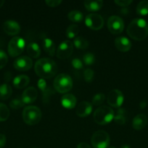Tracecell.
Segmentation results:
<instances>
[{"label": "cell", "mask_w": 148, "mask_h": 148, "mask_svg": "<svg viewBox=\"0 0 148 148\" xmlns=\"http://www.w3.org/2000/svg\"><path fill=\"white\" fill-rule=\"evenodd\" d=\"M35 72L41 79H50L57 72V65L52 59L42 58L36 62Z\"/></svg>", "instance_id": "6da1fadb"}, {"label": "cell", "mask_w": 148, "mask_h": 148, "mask_svg": "<svg viewBox=\"0 0 148 148\" xmlns=\"http://www.w3.org/2000/svg\"><path fill=\"white\" fill-rule=\"evenodd\" d=\"M127 33L135 40H142L148 36V24L144 19L136 18L129 23Z\"/></svg>", "instance_id": "7a4b0ae2"}, {"label": "cell", "mask_w": 148, "mask_h": 148, "mask_svg": "<svg viewBox=\"0 0 148 148\" xmlns=\"http://www.w3.org/2000/svg\"><path fill=\"white\" fill-rule=\"evenodd\" d=\"M94 120L100 125L109 124L114 119V111L107 106H102L97 108L94 113Z\"/></svg>", "instance_id": "3957f363"}, {"label": "cell", "mask_w": 148, "mask_h": 148, "mask_svg": "<svg viewBox=\"0 0 148 148\" xmlns=\"http://www.w3.org/2000/svg\"><path fill=\"white\" fill-rule=\"evenodd\" d=\"M41 111L40 108L34 106L26 107L23 111V119L28 125H36L41 119Z\"/></svg>", "instance_id": "277c9868"}, {"label": "cell", "mask_w": 148, "mask_h": 148, "mask_svg": "<svg viewBox=\"0 0 148 148\" xmlns=\"http://www.w3.org/2000/svg\"><path fill=\"white\" fill-rule=\"evenodd\" d=\"M73 79L67 74H59L54 80V88L59 93H66L73 88Z\"/></svg>", "instance_id": "5b68a950"}, {"label": "cell", "mask_w": 148, "mask_h": 148, "mask_svg": "<svg viewBox=\"0 0 148 148\" xmlns=\"http://www.w3.org/2000/svg\"><path fill=\"white\" fill-rule=\"evenodd\" d=\"M110 141L108 133L103 130L95 132L91 138V143L94 148H108Z\"/></svg>", "instance_id": "8992f818"}, {"label": "cell", "mask_w": 148, "mask_h": 148, "mask_svg": "<svg viewBox=\"0 0 148 148\" xmlns=\"http://www.w3.org/2000/svg\"><path fill=\"white\" fill-rule=\"evenodd\" d=\"M26 42L24 39L15 36L10 40L8 43V53L12 57H16L21 54L24 51Z\"/></svg>", "instance_id": "52a82bcc"}, {"label": "cell", "mask_w": 148, "mask_h": 148, "mask_svg": "<svg viewBox=\"0 0 148 148\" xmlns=\"http://www.w3.org/2000/svg\"><path fill=\"white\" fill-rule=\"evenodd\" d=\"M85 24L89 28L94 30H99L104 25V20L100 14L97 13H91L86 15L85 18Z\"/></svg>", "instance_id": "ba28073f"}, {"label": "cell", "mask_w": 148, "mask_h": 148, "mask_svg": "<svg viewBox=\"0 0 148 148\" xmlns=\"http://www.w3.org/2000/svg\"><path fill=\"white\" fill-rule=\"evenodd\" d=\"M107 28L110 33L114 35L122 33L124 29L123 20L118 16H111L107 20Z\"/></svg>", "instance_id": "9c48e42d"}, {"label": "cell", "mask_w": 148, "mask_h": 148, "mask_svg": "<svg viewBox=\"0 0 148 148\" xmlns=\"http://www.w3.org/2000/svg\"><path fill=\"white\" fill-rule=\"evenodd\" d=\"M73 43L71 40H65L59 45L57 50V56L59 59H66L72 55Z\"/></svg>", "instance_id": "30bf717a"}, {"label": "cell", "mask_w": 148, "mask_h": 148, "mask_svg": "<svg viewBox=\"0 0 148 148\" xmlns=\"http://www.w3.org/2000/svg\"><path fill=\"white\" fill-rule=\"evenodd\" d=\"M107 103L114 108H120L124 101L123 92L117 89L112 90L108 93L107 98Z\"/></svg>", "instance_id": "8fae6325"}, {"label": "cell", "mask_w": 148, "mask_h": 148, "mask_svg": "<svg viewBox=\"0 0 148 148\" xmlns=\"http://www.w3.org/2000/svg\"><path fill=\"white\" fill-rule=\"evenodd\" d=\"M13 66L19 71H28L33 66V61L29 56H20L14 61Z\"/></svg>", "instance_id": "7c38bea8"}, {"label": "cell", "mask_w": 148, "mask_h": 148, "mask_svg": "<svg viewBox=\"0 0 148 148\" xmlns=\"http://www.w3.org/2000/svg\"><path fill=\"white\" fill-rule=\"evenodd\" d=\"M3 30L9 36H15L20 32V26L14 20H7L3 24Z\"/></svg>", "instance_id": "4fadbf2b"}, {"label": "cell", "mask_w": 148, "mask_h": 148, "mask_svg": "<svg viewBox=\"0 0 148 148\" xmlns=\"http://www.w3.org/2000/svg\"><path fill=\"white\" fill-rule=\"evenodd\" d=\"M38 96L37 90L33 87H29L23 91L22 94V101L26 104H30L34 102Z\"/></svg>", "instance_id": "5bb4252c"}, {"label": "cell", "mask_w": 148, "mask_h": 148, "mask_svg": "<svg viewBox=\"0 0 148 148\" xmlns=\"http://www.w3.org/2000/svg\"><path fill=\"white\" fill-rule=\"evenodd\" d=\"M92 111V104L87 101H82L76 108V114L79 117H86Z\"/></svg>", "instance_id": "9a60e30c"}, {"label": "cell", "mask_w": 148, "mask_h": 148, "mask_svg": "<svg viewBox=\"0 0 148 148\" xmlns=\"http://www.w3.org/2000/svg\"><path fill=\"white\" fill-rule=\"evenodd\" d=\"M114 43L118 50L121 52L129 51L131 48V43L129 39L123 36H120L115 38Z\"/></svg>", "instance_id": "2e32d148"}, {"label": "cell", "mask_w": 148, "mask_h": 148, "mask_svg": "<svg viewBox=\"0 0 148 148\" xmlns=\"http://www.w3.org/2000/svg\"><path fill=\"white\" fill-rule=\"evenodd\" d=\"M76 103V98L72 94L66 93L62 95L61 98V104L64 108L67 109H73L75 108Z\"/></svg>", "instance_id": "e0dca14e"}, {"label": "cell", "mask_w": 148, "mask_h": 148, "mask_svg": "<svg viewBox=\"0 0 148 148\" xmlns=\"http://www.w3.org/2000/svg\"><path fill=\"white\" fill-rule=\"evenodd\" d=\"M147 124V116L143 114H138L133 118L132 121V127L136 130H141L145 128Z\"/></svg>", "instance_id": "ac0fdd59"}, {"label": "cell", "mask_w": 148, "mask_h": 148, "mask_svg": "<svg viewBox=\"0 0 148 148\" xmlns=\"http://www.w3.org/2000/svg\"><path fill=\"white\" fill-rule=\"evenodd\" d=\"M30 82V78L25 75H20L15 77L13 79V85L17 89H23L28 86Z\"/></svg>", "instance_id": "d6986e66"}, {"label": "cell", "mask_w": 148, "mask_h": 148, "mask_svg": "<svg viewBox=\"0 0 148 148\" xmlns=\"http://www.w3.org/2000/svg\"><path fill=\"white\" fill-rule=\"evenodd\" d=\"M43 48L44 49L45 52L47 53L49 56H53L56 52V47L55 44L52 39L49 38H45L43 40Z\"/></svg>", "instance_id": "ffe728a7"}, {"label": "cell", "mask_w": 148, "mask_h": 148, "mask_svg": "<svg viewBox=\"0 0 148 148\" xmlns=\"http://www.w3.org/2000/svg\"><path fill=\"white\" fill-rule=\"evenodd\" d=\"M84 7L88 11L96 12L100 10L103 6V1L101 0H96V1H91L86 0L84 1Z\"/></svg>", "instance_id": "44dd1931"}, {"label": "cell", "mask_w": 148, "mask_h": 148, "mask_svg": "<svg viewBox=\"0 0 148 148\" xmlns=\"http://www.w3.org/2000/svg\"><path fill=\"white\" fill-rule=\"evenodd\" d=\"M26 51H27V53L29 56L33 58V59H36L41 54V50L39 45L34 42H30L28 44Z\"/></svg>", "instance_id": "7402d4cb"}, {"label": "cell", "mask_w": 148, "mask_h": 148, "mask_svg": "<svg viewBox=\"0 0 148 148\" xmlns=\"http://www.w3.org/2000/svg\"><path fill=\"white\" fill-rule=\"evenodd\" d=\"M12 93V89L8 84H3L0 85V100H7Z\"/></svg>", "instance_id": "603a6c76"}, {"label": "cell", "mask_w": 148, "mask_h": 148, "mask_svg": "<svg viewBox=\"0 0 148 148\" xmlns=\"http://www.w3.org/2000/svg\"><path fill=\"white\" fill-rule=\"evenodd\" d=\"M114 121L118 124H124L126 121V111L124 108H118L114 116Z\"/></svg>", "instance_id": "cb8c5ba5"}, {"label": "cell", "mask_w": 148, "mask_h": 148, "mask_svg": "<svg viewBox=\"0 0 148 148\" xmlns=\"http://www.w3.org/2000/svg\"><path fill=\"white\" fill-rule=\"evenodd\" d=\"M68 17L71 21L73 23H80L84 19V14L78 10H73L68 14Z\"/></svg>", "instance_id": "d4e9b609"}, {"label": "cell", "mask_w": 148, "mask_h": 148, "mask_svg": "<svg viewBox=\"0 0 148 148\" xmlns=\"http://www.w3.org/2000/svg\"><path fill=\"white\" fill-rule=\"evenodd\" d=\"M73 43V46H75L78 49H86L89 46L88 40L81 36L75 38Z\"/></svg>", "instance_id": "484cf974"}, {"label": "cell", "mask_w": 148, "mask_h": 148, "mask_svg": "<svg viewBox=\"0 0 148 148\" xmlns=\"http://www.w3.org/2000/svg\"><path fill=\"white\" fill-rule=\"evenodd\" d=\"M38 87H39V89L42 91L43 92V96L44 98H47L49 97V95H50L51 92V89H49L47 86V84H46V81L44 79H40L38 81Z\"/></svg>", "instance_id": "4316f807"}, {"label": "cell", "mask_w": 148, "mask_h": 148, "mask_svg": "<svg viewBox=\"0 0 148 148\" xmlns=\"http://www.w3.org/2000/svg\"><path fill=\"white\" fill-rule=\"evenodd\" d=\"M136 13L139 15H147L148 14V1L144 0L140 1L136 7Z\"/></svg>", "instance_id": "83f0119b"}, {"label": "cell", "mask_w": 148, "mask_h": 148, "mask_svg": "<svg viewBox=\"0 0 148 148\" xmlns=\"http://www.w3.org/2000/svg\"><path fill=\"white\" fill-rule=\"evenodd\" d=\"M80 29L77 25L72 24L68 27L66 30V36L68 38H74L79 33Z\"/></svg>", "instance_id": "f1b7e54d"}, {"label": "cell", "mask_w": 148, "mask_h": 148, "mask_svg": "<svg viewBox=\"0 0 148 148\" xmlns=\"http://www.w3.org/2000/svg\"><path fill=\"white\" fill-rule=\"evenodd\" d=\"M10 116V110L4 103H0V121H4Z\"/></svg>", "instance_id": "f546056e"}, {"label": "cell", "mask_w": 148, "mask_h": 148, "mask_svg": "<svg viewBox=\"0 0 148 148\" xmlns=\"http://www.w3.org/2000/svg\"><path fill=\"white\" fill-rule=\"evenodd\" d=\"M104 99H105V95L103 93H98L94 96L92 99V104L94 106L102 105L104 103Z\"/></svg>", "instance_id": "4dcf8cb0"}, {"label": "cell", "mask_w": 148, "mask_h": 148, "mask_svg": "<svg viewBox=\"0 0 148 148\" xmlns=\"http://www.w3.org/2000/svg\"><path fill=\"white\" fill-rule=\"evenodd\" d=\"M25 106V103L22 101V98H15V99L12 100L10 103V106L11 107L12 109H19V108H22Z\"/></svg>", "instance_id": "1f68e13d"}, {"label": "cell", "mask_w": 148, "mask_h": 148, "mask_svg": "<svg viewBox=\"0 0 148 148\" xmlns=\"http://www.w3.org/2000/svg\"><path fill=\"white\" fill-rule=\"evenodd\" d=\"M83 60L85 64L92 65L95 62V56L91 53H86L83 56Z\"/></svg>", "instance_id": "d6a6232c"}, {"label": "cell", "mask_w": 148, "mask_h": 148, "mask_svg": "<svg viewBox=\"0 0 148 148\" xmlns=\"http://www.w3.org/2000/svg\"><path fill=\"white\" fill-rule=\"evenodd\" d=\"M8 62V57L5 52L0 49V69L4 68Z\"/></svg>", "instance_id": "836d02e7"}, {"label": "cell", "mask_w": 148, "mask_h": 148, "mask_svg": "<svg viewBox=\"0 0 148 148\" xmlns=\"http://www.w3.org/2000/svg\"><path fill=\"white\" fill-rule=\"evenodd\" d=\"M94 72L92 69H86L84 70V77L86 82H92L93 78H94Z\"/></svg>", "instance_id": "e575fe53"}, {"label": "cell", "mask_w": 148, "mask_h": 148, "mask_svg": "<svg viewBox=\"0 0 148 148\" xmlns=\"http://www.w3.org/2000/svg\"><path fill=\"white\" fill-rule=\"evenodd\" d=\"M71 64H72L73 67L75 68V69H81L84 66V64H83V62H81V60H80L78 58H75L72 60L71 62Z\"/></svg>", "instance_id": "d590c367"}, {"label": "cell", "mask_w": 148, "mask_h": 148, "mask_svg": "<svg viewBox=\"0 0 148 148\" xmlns=\"http://www.w3.org/2000/svg\"><path fill=\"white\" fill-rule=\"evenodd\" d=\"M114 2L115 4L120 7H127L129 4H131L132 1L131 0H115L114 1Z\"/></svg>", "instance_id": "8d00e7d4"}, {"label": "cell", "mask_w": 148, "mask_h": 148, "mask_svg": "<svg viewBox=\"0 0 148 148\" xmlns=\"http://www.w3.org/2000/svg\"><path fill=\"white\" fill-rule=\"evenodd\" d=\"M45 3L47 4V6L51 7H55L59 6L62 3L61 0H46Z\"/></svg>", "instance_id": "74e56055"}, {"label": "cell", "mask_w": 148, "mask_h": 148, "mask_svg": "<svg viewBox=\"0 0 148 148\" xmlns=\"http://www.w3.org/2000/svg\"><path fill=\"white\" fill-rule=\"evenodd\" d=\"M7 141L6 136L3 134H0V148H3L4 147Z\"/></svg>", "instance_id": "f35d334b"}, {"label": "cell", "mask_w": 148, "mask_h": 148, "mask_svg": "<svg viewBox=\"0 0 148 148\" xmlns=\"http://www.w3.org/2000/svg\"><path fill=\"white\" fill-rule=\"evenodd\" d=\"M77 148H91V147H90V146L87 143H79V144L78 145V146H77Z\"/></svg>", "instance_id": "ab89813d"}, {"label": "cell", "mask_w": 148, "mask_h": 148, "mask_svg": "<svg viewBox=\"0 0 148 148\" xmlns=\"http://www.w3.org/2000/svg\"><path fill=\"white\" fill-rule=\"evenodd\" d=\"M11 74L10 73V72H7V73L5 74V76H4V79H5V80L7 81V82H9L10 81V79H11Z\"/></svg>", "instance_id": "60d3db41"}, {"label": "cell", "mask_w": 148, "mask_h": 148, "mask_svg": "<svg viewBox=\"0 0 148 148\" xmlns=\"http://www.w3.org/2000/svg\"><path fill=\"white\" fill-rule=\"evenodd\" d=\"M139 106H140L141 108H145V107L147 106V102L145 101H142V102L140 103V104H139Z\"/></svg>", "instance_id": "b9f144b4"}, {"label": "cell", "mask_w": 148, "mask_h": 148, "mask_svg": "<svg viewBox=\"0 0 148 148\" xmlns=\"http://www.w3.org/2000/svg\"><path fill=\"white\" fill-rule=\"evenodd\" d=\"M120 148H131L129 145H123Z\"/></svg>", "instance_id": "7bdbcfd3"}, {"label": "cell", "mask_w": 148, "mask_h": 148, "mask_svg": "<svg viewBox=\"0 0 148 148\" xmlns=\"http://www.w3.org/2000/svg\"><path fill=\"white\" fill-rule=\"evenodd\" d=\"M4 4V0H0V8L3 6V4Z\"/></svg>", "instance_id": "ee69618b"}, {"label": "cell", "mask_w": 148, "mask_h": 148, "mask_svg": "<svg viewBox=\"0 0 148 148\" xmlns=\"http://www.w3.org/2000/svg\"><path fill=\"white\" fill-rule=\"evenodd\" d=\"M108 148H116V147H113V146H111V147H109Z\"/></svg>", "instance_id": "f6af8a7d"}, {"label": "cell", "mask_w": 148, "mask_h": 148, "mask_svg": "<svg viewBox=\"0 0 148 148\" xmlns=\"http://www.w3.org/2000/svg\"><path fill=\"white\" fill-rule=\"evenodd\" d=\"M17 148H23V147H17Z\"/></svg>", "instance_id": "bcb514c9"}]
</instances>
